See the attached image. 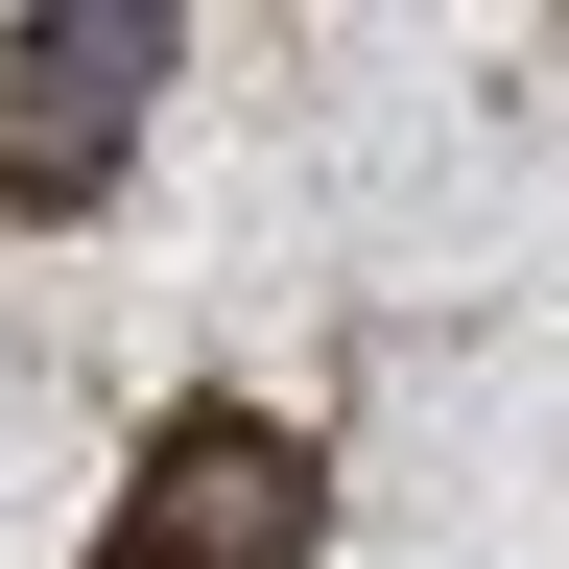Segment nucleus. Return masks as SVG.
Returning <instances> with one entry per match:
<instances>
[{"instance_id": "f257e3e1", "label": "nucleus", "mask_w": 569, "mask_h": 569, "mask_svg": "<svg viewBox=\"0 0 569 569\" xmlns=\"http://www.w3.org/2000/svg\"><path fill=\"white\" fill-rule=\"evenodd\" d=\"M309 427L284 403H167L119 475V569H309Z\"/></svg>"}, {"instance_id": "f03ea898", "label": "nucleus", "mask_w": 569, "mask_h": 569, "mask_svg": "<svg viewBox=\"0 0 569 569\" xmlns=\"http://www.w3.org/2000/svg\"><path fill=\"white\" fill-rule=\"evenodd\" d=\"M167 71V0H96V24H24V96H71L48 142H0V190H96V142H119V96Z\"/></svg>"}]
</instances>
